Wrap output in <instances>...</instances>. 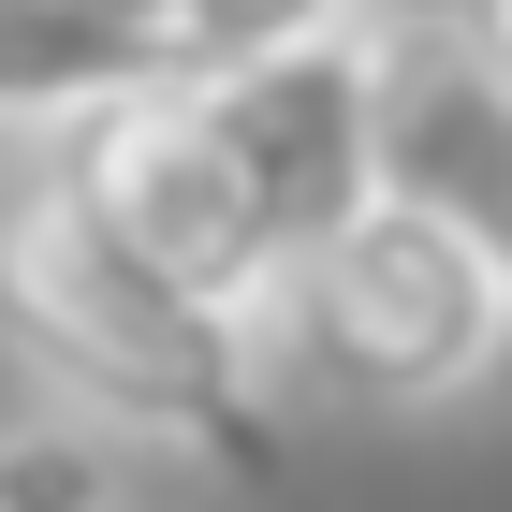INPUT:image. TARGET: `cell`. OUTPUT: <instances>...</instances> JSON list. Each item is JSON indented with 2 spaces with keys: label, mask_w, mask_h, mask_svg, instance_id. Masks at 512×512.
I'll use <instances>...</instances> for the list:
<instances>
[{
  "label": "cell",
  "mask_w": 512,
  "mask_h": 512,
  "mask_svg": "<svg viewBox=\"0 0 512 512\" xmlns=\"http://www.w3.org/2000/svg\"><path fill=\"white\" fill-rule=\"evenodd\" d=\"M0 337L44 381V410L88 439H161L220 483H278V410L249 381V322L161 293L147 264L74 220L59 176H15L0 191Z\"/></svg>",
  "instance_id": "6da1fadb"
},
{
  "label": "cell",
  "mask_w": 512,
  "mask_h": 512,
  "mask_svg": "<svg viewBox=\"0 0 512 512\" xmlns=\"http://www.w3.org/2000/svg\"><path fill=\"white\" fill-rule=\"evenodd\" d=\"M512 352V278L425 205H366L249 293L264 410H454Z\"/></svg>",
  "instance_id": "7a4b0ae2"
},
{
  "label": "cell",
  "mask_w": 512,
  "mask_h": 512,
  "mask_svg": "<svg viewBox=\"0 0 512 512\" xmlns=\"http://www.w3.org/2000/svg\"><path fill=\"white\" fill-rule=\"evenodd\" d=\"M44 176L74 191V220L118 249V264H147L161 293H191V308H220V322H249V293L278 278L235 161H220V132H205V103L176 74H147L132 103L74 118L59 147H44Z\"/></svg>",
  "instance_id": "3957f363"
},
{
  "label": "cell",
  "mask_w": 512,
  "mask_h": 512,
  "mask_svg": "<svg viewBox=\"0 0 512 512\" xmlns=\"http://www.w3.org/2000/svg\"><path fill=\"white\" fill-rule=\"evenodd\" d=\"M366 161L381 205H425L512 278V88L483 74L454 15H366Z\"/></svg>",
  "instance_id": "277c9868"
},
{
  "label": "cell",
  "mask_w": 512,
  "mask_h": 512,
  "mask_svg": "<svg viewBox=\"0 0 512 512\" xmlns=\"http://www.w3.org/2000/svg\"><path fill=\"white\" fill-rule=\"evenodd\" d=\"M191 103H205V132H220V161H235V191H249L278 264L381 205V161H366V44H308V59L220 74Z\"/></svg>",
  "instance_id": "5b68a950"
},
{
  "label": "cell",
  "mask_w": 512,
  "mask_h": 512,
  "mask_svg": "<svg viewBox=\"0 0 512 512\" xmlns=\"http://www.w3.org/2000/svg\"><path fill=\"white\" fill-rule=\"evenodd\" d=\"M161 59L147 44H118L103 15H74V0H0V132H59L103 118V103H132Z\"/></svg>",
  "instance_id": "8992f818"
},
{
  "label": "cell",
  "mask_w": 512,
  "mask_h": 512,
  "mask_svg": "<svg viewBox=\"0 0 512 512\" xmlns=\"http://www.w3.org/2000/svg\"><path fill=\"white\" fill-rule=\"evenodd\" d=\"M366 15H381V0H176L161 74L220 88V74H264V59H308V44H352Z\"/></svg>",
  "instance_id": "52a82bcc"
},
{
  "label": "cell",
  "mask_w": 512,
  "mask_h": 512,
  "mask_svg": "<svg viewBox=\"0 0 512 512\" xmlns=\"http://www.w3.org/2000/svg\"><path fill=\"white\" fill-rule=\"evenodd\" d=\"M0 512H118V439L59 425V410L0 425Z\"/></svg>",
  "instance_id": "ba28073f"
},
{
  "label": "cell",
  "mask_w": 512,
  "mask_h": 512,
  "mask_svg": "<svg viewBox=\"0 0 512 512\" xmlns=\"http://www.w3.org/2000/svg\"><path fill=\"white\" fill-rule=\"evenodd\" d=\"M439 15H454V44H469L483 74H498V88H512V0H439Z\"/></svg>",
  "instance_id": "9c48e42d"
},
{
  "label": "cell",
  "mask_w": 512,
  "mask_h": 512,
  "mask_svg": "<svg viewBox=\"0 0 512 512\" xmlns=\"http://www.w3.org/2000/svg\"><path fill=\"white\" fill-rule=\"evenodd\" d=\"M74 15H103V30L147 44V59H161V30H176V0H74Z\"/></svg>",
  "instance_id": "30bf717a"
}]
</instances>
